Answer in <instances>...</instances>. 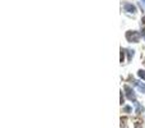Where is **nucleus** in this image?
<instances>
[{
  "label": "nucleus",
  "instance_id": "obj_1",
  "mask_svg": "<svg viewBox=\"0 0 145 128\" xmlns=\"http://www.w3.org/2000/svg\"><path fill=\"white\" fill-rule=\"evenodd\" d=\"M126 38H127V41H130V42H139V40H140V33L136 32V31H129V32H126Z\"/></svg>",
  "mask_w": 145,
  "mask_h": 128
},
{
  "label": "nucleus",
  "instance_id": "obj_2",
  "mask_svg": "<svg viewBox=\"0 0 145 128\" xmlns=\"http://www.w3.org/2000/svg\"><path fill=\"white\" fill-rule=\"evenodd\" d=\"M125 91H126V96H127V99L129 100H134V101H136L135 99H136V96H135V94H134V91L131 90L129 86H125Z\"/></svg>",
  "mask_w": 145,
  "mask_h": 128
},
{
  "label": "nucleus",
  "instance_id": "obj_3",
  "mask_svg": "<svg viewBox=\"0 0 145 128\" xmlns=\"http://www.w3.org/2000/svg\"><path fill=\"white\" fill-rule=\"evenodd\" d=\"M123 9H125L126 12H129V13H135L136 12L135 5L130 4V3H125V4H123Z\"/></svg>",
  "mask_w": 145,
  "mask_h": 128
},
{
  "label": "nucleus",
  "instance_id": "obj_4",
  "mask_svg": "<svg viewBox=\"0 0 145 128\" xmlns=\"http://www.w3.org/2000/svg\"><path fill=\"white\" fill-rule=\"evenodd\" d=\"M134 82V86H136L138 87V90L140 91V92H145V85L141 82H139V81H133Z\"/></svg>",
  "mask_w": 145,
  "mask_h": 128
},
{
  "label": "nucleus",
  "instance_id": "obj_5",
  "mask_svg": "<svg viewBox=\"0 0 145 128\" xmlns=\"http://www.w3.org/2000/svg\"><path fill=\"white\" fill-rule=\"evenodd\" d=\"M134 104H135V106H136V113H140V111L143 110V108L140 106V104H139L138 101H134Z\"/></svg>",
  "mask_w": 145,
  "mask_h": 128
},
{
  "label": "nucleus",
  "instance_id": "obj_6",
  "mask_svg": "<svg viewBox=\"0 0 145 128\" xmlns=\"http://www.w3.org/2000/svg\"><path fill=\"white\" fill-rule=\"evenodd\" d=\"M138 74H139V77H140V78H143V80H145V70H139Z\"/></svg>",
  "mask_w": 145,
  "mask_h": 128
},
{
  "label": "nucleus",
  "instance_id": "obj_7",
  "mask_svg": "<svg viewBox=\"0 0 145 128\" xmlns=\"http://www.w3.org/2000/svg\"><path fill=\"white\" fill-rule=\"evenodd\" d=\"M126 53L129 54V60H130V59L134 56V50H126Z\"/></svg>",
  "mask_w": 145,
  "mask_h": 128
},
{
  "label": "nucleus",
  "instance_id": "obj_8",
  "mask_svg": "<svg viewBox=\"0 0 145 128\" xmlns=\"http://www.w3.org/2000/svg\"><path fill=\"white\" fill-rule=\"evenodd\" d=\"M141 35H143V37L145 38V28H143V30H141Z\"/></svg>",
  "mask_w": 145,
  "mask_h": 128
},
{
  "label": "nucleus",
  "instance_id": "obj_9",
  "mask_svg": "<svg viewBox=\"0 0 145 128\" xmlns=\"http://www.w3.org/2000/svg\"><path fill=\"white\" fill-rule=\"evenodd\" d=\"M143 22L145 23V17H143Z\"/></svg>",
  "mask_w": 145,
  "mask_h": 128
},
{
  "label": "nucleus",
  "instance_id": "obj_10",
  "mask_svg": "<svg viewBox=\"0 0 145 128\" xmlns=\"http://www.w3.org/2000/svg\"><path fill=\"white\" fill-rule=\"evenodd\" d=\"M141 1H143V3H144V4H145V0H141Z\"/></svg>",
  "mask_w": 145,
  "mask_h": 128
}]
</instances>
